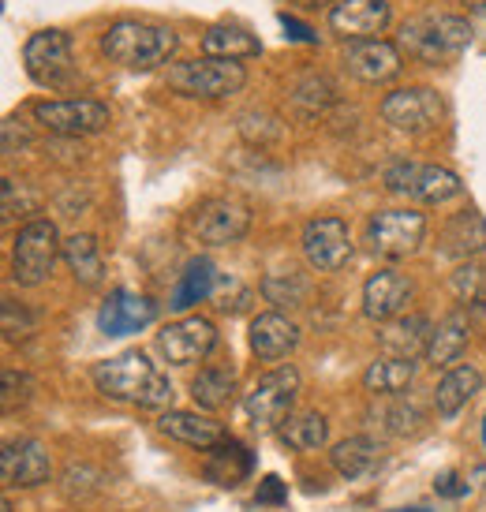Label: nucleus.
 <instances>
[{
	"instance_id": "nucleus-1",
	"label": "nucleus",
	"mask_w": 486,
	"mask_h": 512,
	"mask_svg": "<svg viewBox=\"0 0 486 512\" xmlns=\"http://www.w3.org/2000/svg\"><path fill=\"white\" fill-rule=\"evenodd\" d=\"M94 385L101 397L116 404H139L150 412H165L172 404V382L143 352H120L113 359H101L94 367Z\"/></svg>"
},
{
	"instance_id": "nucleus-2",
	"label": "nucleus",
	"mask_w": 486,
	"mask_h": 512,
	"mask_svg": "<svg viewBox=\"0 0 486 512\" xmlns=\"http://www.w3.org/2000/svg\"><path fill=\"white\" fill-rule=\"evenodd\" d=\"M176 45L180 38L172 27L139 23V19H120L101 34V53L128 72H154L161 64H169Z\"/></svg>"
},
{
	"instance_id": "nucleus-3",
	"label": "nucleus",
	"mask_w": 486,
	"mask_h": 512,
	"mask_svg": "<svg viewBox=\"0 0 486 512\" xmlns=\"http://www.w3.org/2000/svg\"><path fill=\"white\" fill-rule=\"evenodd\" d=\"M468 42H472L468 19H460V15H419V19H408L401 27L397 49L438 68L445 60L460 57L468 49Z\"/></svg>"
},
{
	"instance_id": "nucleus-4",
	"label": "nucleus",
	"mask_w": 486,
	"mask_h": 512,
	"mask_svg": "<svg viewBox=\"0 0 486 512\" xmlns=\"http://www.w3.org/2000/svg\"><path fill=\"white\" fill-rule=\"evenodd\" d=\"M57 255H64V240H60L57 225H53L49 217H30L12 240L15 285H23V288L45 285L53 266H57Z\"/></svg>"
},
{
	"instance_id": "nucleus-5",
	"label": "nucleus",
	"mask_w": 486,
	"mask_h": 512,
	"mask_svg": "<svg viewBox=\"0 0 486 512\" xmlns=\"http://www.w3.org/2000/svg\"><path fill=\"white\" fill-rule=\"evenodd\" d=\"M247 83V68L240 60H217V57H195L180 60L169 68V86L184 98H229Z\"/></svg>"
},
{
	"instance_id": "nucleus-6",
	"label": "nucleus",
	"mask_w": 486,
	"mask_h": 512,
	"mask_svg": "<svg viewBox=\"0 0 486 512\" xmlns=\"http://www.w3.org/2000/svg\"><path fill=\"white\" fill-rule=\"evenodd\" d=\"M386 191L393 195H404L412 202H423V206H442V202L457 199L464 184L453 169H442V165H419V161H401V165H389L386 176H382Z\"/></svg>"
},
{
	"instance_id": "nucleus-7",
	"label": "nucleus",
	"mask_w": 486,
	"mask_h": 512,
	"mask_svg": "<svg viewBox=\"0 0 486 512\" xmlns=\"http://www.w3.org/2000/svg\"><path fill=\"white\" fill-rule=\"evenodd\" d=\"M23 68L45 90H64L75 79L72 34L64 30H38L23 45Z\"/></svg>"
},
{
	"instance_id": "nucleus-8",
	"label": "nucleus",
	"mask_w": 486,
	"mask_h": 512,
	"mask_svg": "<svg viewBox=\"0 0 486 512\" xmlns=\"http://www.w3.org/2000/svg\"><path fill=\"white\" fill-rule=\"evenodd\" d=\"M296 397H300V370L292 367V363H285V367L270 370V374L247 393L243 412H247V419H251L255 430H273L292 415Z\"/></svg>"
},
{
	"instance_id": "nucleus-9",
	"label": "nucleus",
	"mask_w": 486,
	"mask_h": 512,
	"mask_svg": "<svg viewBox=\"0 0 486 512\" xmlns=\"http://www.w3.org/2000/svg\"><path fill=\"white\" fill-rule=\"evenodd\" d=\"M427 236V217L415 210H378L367 221V247L378 258H408Z\"/></svg>"
},
{
	"instance_id": "nucleus-10",
	"label": "nucleus",
	"mask_w": 486,
	"mask_h": 512,
	"mask_svg": "<svg viewBox=\"0 0 486 512\" xmlns=\"http://www.w3.org/2000/svg\"><path fill=\"white\" fill-rule=\"evenodd\" d=\"M34 120L45 131H53L60 139H79V135H98L109 128V105L94 98H68V101H38L34 105Z\"/></svg>"
},
{
	"instance_id": "nucleus-11",
	"label": "nucleus",
	"mask_w": 486,
	"mask_h": 512,
	"mask_svg": "<svg viewBox=\"0 0 486 512\" xmlns=\"http://www.w3.org/2000/svg\"><path fill=\"white\" fill-rule=\"evenodd\" d=\"M442 113V98L430 86H401V90L382 98V120L393 131H404V135H423V131L438 128Z\"/></svg>"
},
{
	"instance_id": "nucleus-12",
	"label": "nucleus",
	"mask_w": 486,
	"mask_h": 512,
	"mask_svg": "<svg viewBox=\"0 0 486 512\" xmlns=\"http://www.w3.org/2000/svg\"><path fill=\"white\" fill-rule=\"evenodd\" d=\"M251 228V206L240 199H206L191 214V232L199 236L202 243L210 247H229V243H240Z\"/></svg>"
},
{
	"instance_id": "nucleus-13",
	"label": "nucleus",
	"mask_w": 486,
	"mask_h": 512,
	"mask_svg": "<svg viewBox=\"0 0 486 512\" xmlns=\"http://www.w3.org/2000/svg\"><path fill=\"white\" fill-rule=\"evenodd\" d=\"M300 247L307 266L318 273H337L352 258V236H348V225H344L341 217H315V221H307Z\"/></svg>"
},
{
	"instance_id": "nucleus-14",
	"label": "nucleus",
	"mask_w": 486,
	"mask_h": 512,
	"mask_svg": "<svg viewBox=\"0 0 486 512\" xmlns=\"http://www.w3.org/2000/svg\"><path fill=\"white\" fill-rule=\"evenodd\" d=\"M158 348L161 356L169 359L172 367H191V363H202L217 348V329L210 318H180V322H169V326L158 333Z\"/></svg>"
},
{
	"instance_id": "nucleus-15",
	"label": "nucleus",
	"mask_w": 486,
	"mask_h": 512,
	"mask_svg": "<svg viewBox=\"0 0 486 512\" xmlns=\"http://www.w3.org/2000/svg\"><path fill=\"white\" fill-rule=\"evenodd\" d=\"M393 23L389 0H337L329 8V30L344 42H371Z\"/></svg>"
},
{
	"instance_id": "nucleus-16",
	"label": "nucleus",
	"mask_w": 486,
	"mask_h": 512,
	"mask_svg": "<svg viewBox=\"0 0 486 512\" xmlns=\"http://www.w3.org/2000/svg\"><path fill=\"white\" fill-rule=\"evenodd\" d=\"M49 475H53V456L45 449L38 438H19V441H4V449H0V479L4 486L12 490V486H42L49 483Z\"/></svg>"
},
{
	"instance_id": "nucleus-17",
	"label": "nucleus",
	"mask_w": 486,
	"mask_h": 512,
	"mask_svg": "<svg viewBox=\"0 0 486 512\" xmlns=\"http://www.w3.org/2000/svg\"><path fill=\"white\" fill-rule=\"evenodd\" d=\"M344 68L356 75L359 83H393L401 75V49L393 42L371 38V42H348L344 45Z\"/></svg>"
},
{
	"instance_id": "nucleus-18",
	"label": "nucleus",
	"mask_w": 486,
	"mask_h": 512,
	"mask_svg": "<svg viewBox=\"0 0 486 512\" xmlns=\"http://www.w3.org/2000/svg\"><path fill=\"white\" fill-rule=\"evenodd\" d=\"M415 288L412 281L397 270H378L367 277V285H363V314L371 318V322H393V318H401L404 307L412 303Z\"/></svg>"
},
{
	"instance_id": "nucleus-19",
	"label": "nucleus",
	"mask_w": 486,
	"mask_h": 512,
	"mask_svg": "<svg viewBox=\"0 0 486 512\" xmlns=\"http://www.w3.org/2000/svg\"><path fill=\"white\" fill-rule=\"evenodd\" d=\"M154 318H158L154 299L135 296V292H113V296L105 299V307H101L98 326L105 337H128V333L154 326Z\"/></svg>"
},
{
	"instance_id": "nucleus-20",
	"label": "nucleus",
	"mask_w": 486,
	"mask_h": 512,
	"mask_svg": "<svg viewBox=\"0 0 486 512\" xmlns=\"http://www.w3.org/2000/svg\"><path fill=\"white\" fill-rule=\"evenodd\" d=\"M430 326L427 314H401V318H393V322H382L378 329V344H382V352L393 359H419L427 356V344H430Z\"/></svg>"
},
{
	"instance_id": "nucleus-21",
	"label": "nucleus",
	"mask_w": 486,
	"mask_h": 512,
	"mask_svg": "<svg viewBox=\"0 0 486 512\" xmlns=\"http://www.w3.org/2000/svg\"><path fill=\"white\" fill-rule=\"evenodd\" d=\"M296 344H300V329L281 311H266L258 314V318H251V352L258 359H266V363L285 359Z\"/></svg>"
},
{
	"instance_id": "nucleus-22",
	"label": "nucleus",
	"mask_w": 486,
	"mask_h": 512,
	"mask_svg": "<svg viewBox=\"0 0 486 512\" xmlns=\"http://www.w3.org/2000/svg\"><path fill=\"white\" fill-rule=\"evenodd\" d=\"M158 427H161V434L184 441L191 449H217V445L225 441V427L214 423L210 415H199V412H176V408H169V412L158 419Z\"/></svg>"
},
{
	"instance_id": "nucleus-23",
	"label": "nucleus",
	"mask_w": 486,
	"mask_h": 512,
	"mask_svg": "<svg viewBox=\"0 0 486 512\" xmlns=\"http://www.w3.org/2000/svg\"><path fill=\"white\" fill-rule=\"evenodd\" d=\"M486 251V221L479 210H464V214H453L442 228V255L449 258H468L483 255Z\"/></svg>"
},
{
	"instance_id": "nucleus-24",
	"label": "nucleus",
	"mask_w": 486,
	"mask_h": 512,
	"mask_svg": "<svg viewBox=\"0 0 486 512\" xmlns=\"http://www.w3.org/2000/svg\"><path fill=\"white\" fill-rule=\"evenodd\" d=\"M258 292H262L266 303H273L277 311H300V307L311 303L315 285H311V277L300 270H273L262 277Z\"/></svg>"
},
{
	"instance_id": "nucleus-25",
	"label": "nucleus",
	"mask_w": 486,
	"mask_h": 512,
	"mask_svg": "<svg viewBox=\"0 0 486 512\" xmlns=\"http://www.w3.org/2000/svg\"><path fill=\"white\" fill-rule=\"evenodd\" d=\"M217 277H221V273L214 270L210 258H191V262L184 266V273H180L176 288H172L169 307L172 311H187V307H195V303H202V299H214Z\"/></svg>"
},
{
	"instance_id": "nucleus-26",
	"label": "nucleus",
	"mask_w": 486,
	"mask_h": 512,
	"mask_svg": "<svg viewBox=\"0 0 486 512\" xmlns=\"http://www.w3.org/2000/svg\"><path fill=\"white\" fill-rule=\"evenodd\" d=\"M329 460H333L337 475L352 483V479H363V475L382 460V445H378L371 434H352V438H344L333 445Z\"/></svg>"
},
{
	"instance_id": "nucleus-27",
	"label": "nucleus",
	"mask_w": 486,
	"mask_h": 512,
	"mask_svg": "<svg viewBox=\"0 0 486 512\" xmlns=\"http://www.w3.org/2000/svg\"><path fill=\"white\" fill-rule=\"evenodd\" d=\"M479 389H483V374H479V370L468 367V363H464V367H453L442 382H438V389H434V412L442 415V419H453Z\"/></svg>"
},
{
	"instance_id": "nucleus-28",
	"label": "nucleus",
	"mask_w": 486,
	"mask_h": 512,
	"mask_svg": "<svg viewBox=\"0 0 486 512\" xmlns=\"http://www.w3.org/2000/svg\"><path fill=\"white\" fill-rule=\"evenodd\" d=\"M64 262L79 285L98 288L105 281V262H101V247L90 232H75L64 240Z\"/></svg>"
},
{
	"instance_id": "nucleus-29",
	"label": "nucleus",
	"mask_w": 486,
	"mask_h": 512,
	"mask_svg": "<svg viewBox=\"0 0 486 512\" xmlns=\"http://www.w3.org/2000/svg\"><path fill=\"white\" fill-rule=\"evenodd\" d=\"M415 382V363L412 359H393L382 356L363 370V389L374 397H401L404 389Z\"/></svg>"
},
{
	"instance_id": "nucleus-30",
	"label": "nucleus",
	"mask_w": 486,
	"mask_h": 512,
	"mask_svg": "<svg viewBox=\"0 0 486 512\" xmlns=\"http://www.w3.org/2000/svg\"><path fill=\"white\" fill-rule=\"evenodd\" d=\"M262 45H258L255 34H247L243 27H229V23H217L202 34V57H217V60H247L258 57Z\"/></svg>"
},
{
	"instance_id": "nucleus-31",
	"label": "nucleus",
	"mask_w": 486,
	"mask_h": 512,
	"mask_svg": "<svg viewBox=\"0 0 486 512\" xmlns=\"http://www.w3.org/2000/svg\"><path fill=\"white\" fill-rule=\"evenodd\" d=\"M191 397L202 412H225L236 400V374L229 367H206L191 382Z\"/></svg>"
},
{
	"instance_id": "nucleus-32",
	"label": "nucleus",
	"mask_w": 486,
	"mask_h": 512,
	"mask_svg": "<svg viewBox=\"0 0 486 512\" xmlns=\"http://www.w3.org/2000/svg\"><path fill=\"white\" fill-rule=\"evenodd\" d=\"M468 318L464 314H449L445 322H438L434 326V333H430V344H427V363H434V367H445V363H453V359L464 356V348H468Z\"/></svg>"
},
{
	"instance_id": "nucleus-33",
	"label": "nucleus",
	"mask_w": 486,
	"mask_h": 512,
	"mask_svg": "<svg viewBox=\"0 0 486 512\" xmlns=\"http://www.w3.org/2000/svg\"><path fill=\"white\" fill-rule=\"evenodd\" d=\"M329 438V423L322 412H296L281 423V441L296 453H318Z\"/></svg>"
},
{
	"instance_id": "nucleus-34",
	"label": "nucleus",
	"mask_w": 486,
	"mask_h": 512,
	"mask_svg": "<svg viewBox=\"0 0 486 512\" xmlns=\"http://www.w3.org/2000/svg\"><path fill=\"white\" fill-rule=\"evenodd\" d=\"M251 475V453L243 449V445H236V441H221L214 453H210V464H206V479L214 486H240L243 479Z\"/></svg>"
},
{
	"instance_id": "nucleus-35",
	"label": "nucleus",
	"mask_w": 486,
	"mask_h": 512,
	"mask_svg": "<svg viewBox=\"0 0 486 512\" xmlns=\"http://www.w3.org/2000/svg\"><path fill=\"white\" fill-rule=\"evenodd\" d=\"M371 419H382V430H386L389 438H408V434H419L423 423H427L423 408H419L415 400H404V397H393L386 408L371 412Z\"/></svg>"
},
{
	"instance_id": "nucleus-36",
	"label": "nucleus",
	"mask_w": 486,
	"mask_h": 512,
	"mask_svg": "<svg viewBox=\"0 0 486 512\" xmlns=\"http://www.w3.org/2000/svg\"><path fill=\"white\" fill-rule=\"evenodd\" d=\"M60 490H64V498L72 501H90L98 498L101 490H105V475H101L94 464H68L64 475H60Z\"/></svg>"
},
{
	"instance_id": "nucleus-37",
	"label": "nucleus",
	"mask_w": 486,
	"mask_h": 512,
	"mask_svg": "<svg viewBox=\"0 0 486 512\" xmlns=\"http://www.w3.org/2000/svg\"><path fill=\"white\" fill-rule=\"evenodd\" d=\"M449 292H453L457 303L472 307L475 299L486 292V270L479 266V262H460L457 270L449 273Z\"/></svg>"
},
{
	"instance_id": "nucleus-38",
	"label": "nucleus",
	"mask_w": 486,
	"mask_h": 512,
	"mask_svg": "<svg viewBox=\"0 0 486 512\" xmlns=\"http://www.w3.org/2000/svg\"><path fill=\"white\" fill-rule=\"evenodd\" d=\"M251 299L255 292L247 285H240L236 277H217V288H214V303L221 314H243L251 307Z\"/></svg>"
},
{
	"instance_id": "nucleus-39",
	"label": "nucleus",
	"mask_w": 486,
	"mask_h": 512,
	"mask_svg": "<svg viewBox=\"0 0 486 512\" xmlns=\"http://www.w3.org/2000/svg\"><path fill=\"white\" fill-rule=\"evenodd\" d=\"M30 393H34V378L23 374L15 367H4V389H0V408L4 412H15L19 404H27Z\"/></svg>"
},
{
	"instance_id": "nucleus-40",
	"label": "nucleus",
	"mask_w": 486,
	"mask_h": 512,
	"mask_svg": "<svg viewBox=\"0 0 486 512\" xmlns=\"http://www.w3.org/2000/svg\"><path fill=\"white\" fill-rule=\"evenodd\" d=\"M34 329H38V314L27 311L15 299H4V337L8 341H27Z\"/></svg>"
},
{
	"instance_id": "nucleus-41",
	"label": "nucleus",
	"mask_w": 486,
	"mask_h": 512,
	"mask_svg": "<svg viewBox=\"0 0 486 512\" xmlns=\"http://www.w3.org/2000/svg\"><path fill=\"white\" fill-rule=\"evenodd\" d=\"M38 210V195H30L27 184L4 180V221H12L15 214H30Z\"/></svg>"
},
{
	"instance_id": "nucleus-42",
	"label": "nucleus",
	"mask_w": 486,
	"mask_h": 512,
	"mask_svg": "<svg viewBox=\"0 0 486 512\" xmlns=\"http://www.w3.org/2000/svg\"><path fill=\"white\" fill-rule=\"evenodd\" d=\"M255 501L258 505H285L288 501V486L277 479V475H266L255 490Z\"/></svg>"
},
{
	"instance_id": "nucleus-43",
	"label": "nucleus",
	"mask_w": 486,
	"mask_h": 512,
	"mask_svg": "<svg viewBox=\"0 0 486 512\" xmlns=\"http://www.w3.org/2000/svg\"><path fill=\"white\" fill-rule=\"evenodd\" d=\"M281 23H285L288 30H296V34H292V38H300V42H318L315 34H311V30L303 27V23H296V19H288V15H281Z\"/></svg>"
},
{
	"instance_id": "nucleus-44",
	"label": "nucleus",
	"mask_w": 486,
	"mask_h": 512,
	"mask_svg": "<svg viewBox=\"0 0 486 512\" xmlns=\"http://www.w3.org/2000/svg\"><path fill=\"white\" fill-rule=\"evenodd\" d=\"M438 490H442L445 498H457V494H460V486H457V475H445L442 483H438Z\"/></svg>"
},
{
	"instance_id": "nucleus-45",
	"label": "nucleus",
	"mask_w": 486,
	"mask_h": 512,
	"mask_svg": "<svg viewBox=\"0 0 486 512\" xmlns=\"http://www.w3.org/2000/svg\"><path fill=\"white\" fill-rule=\"evenodd\" d=\"M292 4H300V8H322V4H329L333 8L337 0H292Z\"/></svg>"
},
{
	"instance_id": "nucleus-46",
	"label": "nucleus",
	"mask_w": 486,
	"mask_h": 512,
	"mask_svg": "<svg viewBox=\"0 0 486 512\" xmlns=\"http://www.w3.org/2000/svg\"><path fill=\"white\" fill-rule=\"evenodd\" d=\"M472 311L479 314V318H483V322H486V292H483V296H479V299H475V303H472Z\"/></svg>"
},
{
	"instance_id": "nucleus-47",
	"label": "nucleus",
	"mask_w": 486,
	"mask_h": 512,
	"mask_svg": "<svg viewBox=\"0 0 486 512\" xmlns=\"http://www.w3.org/2000/svg\"><path fill=\"white\" fill-rule=\"evenodd\" d=\"M0 512H15V509H12V501L4 498V505H0Z\"/></svg>"
},
{
	"instance_id": "nucleus-48",
	"label": "nucleus",
	"mask_w": 486,
	"mask_h": 512,
	"mask_svg": "<svg viewBox=\"0 0 486 512\" xmlns=\"http://www.w3.org/2000/svg\"><path fill=\"white\" fill-rule=\"evenodd\" d=\"M393 512H427V509H393Z\"/></svg>"
},
{
	"instance_id": "nucleus-49",
	"label": "nucleus",
	"mask_w": 486,
	"mask_h": 512,
	"mask_svg": "<svg viewBox=\"0 0 486 512\" xmlns=\"http://www.w3.org/2000/svg\"><path fill=\"white\" fill-rule=\"evenodd\" d=\"M479 12H483V15H486V0H479Z\"/></svg>"
},
{
	"instance_id": "nucleus-50",
	"label": "nucleus",
	"mask_w": 486,
	"mask_h": 512,
	"mask_svg": "<svg viewBox=\"0 0 486 512\" xmlns=\"http://www.w3.org/2000/svg\"><path fill=\"white\" fill-rule=\"evenodd\" d=\"M483 445H486V419H483Z\"/></svg>"
}]
</instances>
